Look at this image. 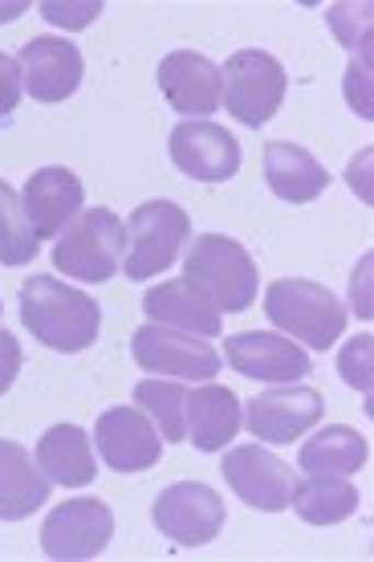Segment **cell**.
Masks as SVG:
<instances>
[{"mask_svg":"<svg viewBox=\"0 0 374 562\" xmlns=\"http://www.w3.org/2000/svg\"><path fill=\"white\" fill-rule=\"evenodd\" d=\"M366 86H371V70H366V61H362V66L354 61L347 74V99L362 119H371V94H366Z\"/></svg>","mask_w":374,"mask_h":562,"instance_id":"31","label":"cell"},{"mask_svg":"<svg viewBox=\"0 0 374 562\" xmlns=\"http://www.w3.org/2000/svg\"><path fill=\"white\" fill-rule=\"evenodd\" d=\"M183 281H192L216 310L240 314L257 302V266L240 240L224 233H200L183 257Z\"/></svg>","mask_w":374,"mask_h":562,"instance_id":"2","label":"cell"},{"mask_svg":"<svg viewBox=\"0 0 374 562\" xmlns=\"http://www.w3.org/2000/svg\"><path fill=\"white\" fill-rule=\"evenodd\" d=\"M159 90L171 102V111H180L183 119H208L224 102V74L212 57L175 49L159 61Z\"/></svg>","mask_w":374,"mask_h":562,"instance_id":"14","label":"cell"},{"mask_svg":"<svg viewBox=\"0 0 374 562\" xmlns=\"http://www.w3.org/2000/svg\"><path fill=\"white\" fill-rule=\"evenodd\" d=\"M171 164L195 183H228L240 171V143L228 127L208 119H183L171 131Z\"/></svg>","mask_w":374,"mask_h":562,"instance_id":"11","label":"cell"},{"mask_svg":"<svg viewBox=\"0 0 374 562\" xmlns=\"http://www.w3.org/2000/svg\"><path fill=\"white\" fill-rule=\"evenodd\" d=\"M264 180L273 188V196L285 204H309L330 188V171L314 159V151H305L297 143H269L264 147Z\"/></svg>","mask_w":374,"mask_h":562,"instance_id":"19","label":"cell"},{"mask_svg":"<svg viewBox=\"0 0 374 562\" xmlns=\"http://www.w3.org/2000/svg\"><path fill=\"white\" fill-rule=\"evenodd\" d=\"M126 225L111 209H86L57 237L54 266L73 281H111L123 266Z\"/></svg>","mask_w":374,"mask_h":562,"instance_id":"4","label":"cell"},{"mask_svg":"<svg viewBox=\"0 0 374 562\" xmlns=\"http://www.w3.org/2000/svg\"><path fill=\"white\" fill-rule=\"evenodd\" d=\"M143 314L159 326H171V330H183V335H200V338H216L224 330L220 310L212 306L208 297L195 290L192 281H163V285H151L143 294Z\"/></svg>","mask_w":374,"mask_h":562,"instance_id":"18","label":"cell"},{"mask_svg":"<svg viewBox=\"0 0 374 562\" xmlns=\"http://www.w3.org/2000/svg\"><path fill=\"white\" fill-rule=\"evenodd\" d=\"M37 245H42V237L29 225L21 196L0 180V266H25L37 257Z\"/></svg>","mask_w":374,"mask_h":562,"instance_id":"26","label":"cell"},{"mask_svg":"<svg viewBox=\"0 0 374 562\" xmlns=\"http://www.w3.org/2000/svg\"><path fill=\"white\" fill-rule=\"evenodd\" d=\"M371 347H374L371 335H354L347 347H342V355H338L342 380H347L350 387H359V392H371Z\"/></svg>","mask_w":374,"mask_h":562,"instance_id":"27","label":"cell"},{"mask_svg":"<svg viewBox=\"0 0 374 562\" xmlns=\"http://www.w3.org/2000/svg\"><path fill=\"white\" fill-rule=\"evenodd\" d=\"M98 13H102V0H86V4H61V0H45V4H42L45 21H54V25H61V29H86Z\"/></svg>","mask_w":374,"mask_h":562,"instance_id":"28","label":"cell"},{"mask_svg":"<svg viewBox=\"0 0 374 562\" xmlns=\"http://www.w3.org/2000/svg\"><path fill=\"white\" fill-rule=\"evenodd\" d=\"M49 477L33 464L25 445L0 440V521H21L45 506Z\"/></svg>","mask_w":374,"mask_h":562,"instance_id":"22","label":"cell"},{"mask_svg":"<svg viewBox=\"0 0 374 562\" xmlns=\"http://www.w3.org/2000/svg\"><path fill=\"white\" fill-rule=\"evenodd\" d=\"M371 457V445L366 436H359L347 424H330V428H318L297 452V464H302L309 477H350L359 473Z\"/></svg>","mask_w":374,"mask_h":562,"instance_id":"23","label":"cell"},{"mask_svg":"<svg viewBox=\"0 0 374 562\" xmlns=\"http://www.w3.org/2000/svg\"><path fill=\"white\" fill-rule=\"evenodd\" d=\"M188 392H192V387H183V383H175V380H163V375H159V380H143L139 387H135V404L151 416L167 445L188 440Z\"/></svg>","mask_w":374,"mask_h":562,"instance_id":"25","label":"cell"},{"mask_svg":"<svg viewBox=\"0 0 374 562\" xmlns=\"http://www.w3.org/2000/svg\"><path fill=\"white\" fill-rule=\"evenodd\" d=\"M192 237V221L175 200H147L131 212V228H126V278L131 281H151L167 266H175L180 249H188Z\"/></svg>","mask_w":374,"mask_h":562,"instance_id":"5","label":"cell"},{"mask_svg":"<svg viewBox=\"0 0 374 562\" xmlns=\"http://www.w3.org/2000/svg\"><path fill=\"white\" fill-rule=\"evenodd\" d=\"M21 323L42 347L61 355H78L98 342L102 310L86 290H73L49 273H33L21 281Z\"/></svg>","mask_w":374,"mask_h":562,"instance_id":"1","label":"cell"},{"mask_svg":"<svg viewBox=\"0 0 374 562\" xmlns=\"http://www.w3.org/2000/svg\"><path fill=\"white\" fill-rule=\"evenodd\" d=\"M135 363L163 380H216L220 375V351L208 347V338L183 335L171 326L147 323L131 335Z\"/></svg>","mask_w":374,"mask_h":562,"instance_id":"7","label":"cell"},{"mask_svg":"<svg viewBox=\"0 0 374 562\" xmlns=\"http://www.w3.org/2000/svg\"><path fill=\"white\" fill-rule=\"evenodd\" d=\"M33 457H37V469L49 477V485H90L98 473L94 445H90L86 428H78V424L45 428Z\"/></svg>","mask_w":374,"mask_h":562,"instance_id":"21","label":"cell"},{"mask_svg":"<svg viewBox=\"0 0 374 562\" xmlns=\"http://www.w3.org/2000/svg\"><path fill=\"white\" fill-rule=\"evenodd\" d=\"M240 432V400L220 383H200L188 392V440L200 452H220Z\"/></svg>","mask_w":374,"mask_h":562,"instance_id":"20","label":"cell"},{"mask_svg":"<svg viewBox=\"0 0 374 562\" xmlns=\"http://www.w3.org/2000/svg\"><path fill=\"white\" fill-rule=\"evenodd\" d=\"M98 457L111 464L114 473H143L155 469L163 457V436L155 420L139 408H106L94 424Z\"/></svg>","mask_w":374,"mask_h":562,"instance_id":"13","label":"cell"},{"mask_svg":"<svg viewBox=\"0 0 374 562\" xmlns=\"http://www.w3.org/2000/svg\"><path fill=\"white\" fill-rule=\"evenodd\" d=\"M321 412H326L321 392L305 387V383H277L273 392H261L257 400H249L240 424L261 445H293L297 436H305L321 420Z\"/></svg>","mask_w":374,"mask_h":562,"instance_id":"10","label":"cell"},{"mask_svg":"<svg viewBox=\"0 0 374 562\" xmlns=\"http://www.w3.org/2000/svg\"><path fill=\"white\" fill-rule=\"evenodd\" d=\"M151 518L155 530L175 547H208L224 530V502L204 481H180L155 497Z\"/></svg>","mask_w":374,"mask_h":562,"instance_id":"8","label":"cell"},{"mask_svg":"<svg viewBox=\"0 0 374 562\" xmlns=\"http://www.w3.org/2000/svg\"><path fill=\"white\" fill-rule=\"evenodd\" d=\"M29 4L25 0H9V4H0V25H9V21H16V16L25 13Z\"/></svg>","mask_w":374,"mask_h":562,"instance_id":"32","label":"cell"},{"mask_svg":"<svg viewBox=\"0 0 374 562\" xmlns=\"http://www.w3.org/2000/svg\"><path fill=\"white\" fill-rule=\"evenodd\" d=\"M264 314L269 323L285 330L290 338L305 342V347H333L338 335L347 330V306L338 297L318 285V281H305V278H285L273 281L269 294H264Z\"/></svg>","mask_w":374,"mask_h":562,"instance_id":"3","label":"cell"},{"mask_svg":"<svg viewBox=\"0 0 374 562\" xmlns=\"http://www.w3.org/2000/svg\"><path fill=\"white\" fill-rule=\"evenodd\" d=\"M290 506L309 526H338L359 514V490L347 477H309L293 485Z\"/></svg>","mask_w":374,"mask_h":562,"instance_id":"24","label":"cell"},{"mask_svg":"<svg viewBox=\"0 0 374 562\" xmlns=\"http://www.w3.org/2000/svg\"><path fill=\"white\" fill-rule=\"evenodd\" d=\"M224 102L233 119H240L245 127H264L285 102V66L264 49H240L228 57L224 66Z\"/></svg>","mask_w":374,"mask_h":562,"instance_id":"6","label":"cell"},{"mask_svg":"<svg viewBox=\"0 0 374 562\" xmlns=\"http://www.w3.org/2000/svg\"><path fill=\"white\" fill-rule=\"evenodd\" d=\"M25 94V74H21V61L9 54H0V119L16 111V102Z\"/></svg>","mask_w":374,"mask_h":562,"instance_id":"29","label":"cell"},{"mask_svg":"<svg viewBox=\"0 0 374 562\" xmlns=\"http://www.w3.org/2000/svg\"><path fill=\"white\" fill-rule=\"evenodd\" d=\"M21 74H25V94H33L37 102H66L82 86V49L54 33L33 37L21 49Z\"/></svg>","mask_w":374,"mask_h":562,"instance_id":"16","label":"cell"},{"mask_svg":"<svg viewBox=\"0 0 374 562\" xmlns=\"http://www.w3.org/2000/svg\"><path fill=\"white\" fill-rule=\"evenodd\" d=\"M86 204V183L70 168H37L25 180L21 209L37 237H61Z\"/></svg>","mask_w":374,"mask_h":562,"instance_id":"17","label":"cell"},{"mask_svg":"<svg viewBox=\"0 0 374 562\" xmlns=\"http://www.w3.org/2000/svg\"><path fill=\"white\" fill-rule=\"evenodd\" d=\"M224 347H228V363H233L245 380L297 383L314 371L309 351L297 347L290 335H273V330H245V335L228 338Z\"/></svg>","mask_w":374,"mask_h":562,"instance_id":"15","label":"cell"},{"mask_svg":"<svg viewBox=\"0 0 374 562\" xmlns=\"http://www.w3.org/2000/svg\"><path fill=\"white\" fill-rule=\"evenodd\" d=\"M114 538V514L98 497H73L57 506L42 526V550L57 562L98 559Z\"/></svg>","mask_w":374,"mask_h":562,"instance_id":"9","label":"cell"},{"mask_svg":"<svg viewBox=\"0 0 374 562\" xmlns=\"http://www.w3.org/2000/svg\"><path fill=\"white\" fill-rule=\"evenodd\" d=\"M21 363H25V351L9 330H0V395L13 387V380L21 375Z\"/></svg>","mask_w":374,"mask_h":562,"instance_id":"30","label":"cell"},{"mask_svg":"<svg viewBox=\"0 0 374 562\" xmlns=\"http://www.w3.org/2000/svg\"><path fill=\"white\" fill-rule=\"evenodd\" d=\"M224 477L233 485V493L245 502L249 509H261V514H281L290 509L293 502V469L281 457H273L261 445H236L224 457Z\"/></svg>","mask_w":374,"mask_h":562,"instance_id":"12","label":"cell"},{"mask_svg":"<svg viewBox=\"0 0 374 562\" xmlns=\"http://www.w3.org/2000/svg\"><path fill=\"white\" fill-rule=\"evenodd\" d=\"M0 314H4V306H0Z\"/></svg>","mask_w":374,"mask_h":562,"instance_id":"33","label":"cell"}]
</instances>
